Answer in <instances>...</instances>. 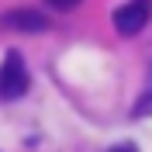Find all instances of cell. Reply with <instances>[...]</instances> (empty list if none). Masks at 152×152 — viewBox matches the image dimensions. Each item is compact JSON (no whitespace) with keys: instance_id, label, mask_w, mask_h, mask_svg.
<instances>
[{"instance_id":"4","label":"cell","mask_w":152,"mask_h":152,"mask_svg":"<svg viewBox=\"0 0 152 152\" xmlns=\"http://www.w3.org/2000/svg\"><path fill=\"white\" fill-rule=\"evenodd\" d=\"M135 114H138V118H142V114H152V73H149V83H145L138 104H135Z\"/></svg>"},{"instance_id":"1","label":"cell","mask_w":152,"mask_h":152,"mask_svg":"<svg viewBox=\"0 0 152 152\" xmlns=\"http://www.w3.org/2000/svg\"><path fill=\"white\" fill-rule=\"evenodd\" d=\"M28 83H31V76H28V66H24V56L10 48L4 56V62H0V100L24 97L28 94Z\"/></svg>"},{"instance_id":"3","label":"cell","mask_w":152,"mask_h":152,"mask_svg":"<svg viewBox=\"0 0 152 152\" xmlns=\"http://www.w3.org/2000/svg\"><path fill=\"white\" fill-rule=\"evenodd\" d=\"M0 24L4 28H14V31H45L48 28V18L42 10H31V7H18V10H7V14H0Z\"/></svg>"},{"instance_id":"2","label":"cell","mask_w":152,"mask_h":152,"mask_svg":"<svg viewBox=\"0 0 152 152\" xmlns=\"http://www.w3.org/2000/svg\"><path fill=\"white\" fill-rule=\"evenodd\" d=\"M149 14H152V4L149 0H128L124 7L114 10V31L121 38H132L149 24Z\"/></svg>"},{"instance_id":"5","label":"cell","mask_w":152,"mask_h":152,"mask_svg":"<svg viewBox=\"0 0 152 152\" xmlns=\"http://www.w3.org/2000/svg\"><path fill=\"white\" fill-rule=\"evenodd\" d=\"M52 10H73V7H80V0H45Z\"/></svg>"}]
</instances>
